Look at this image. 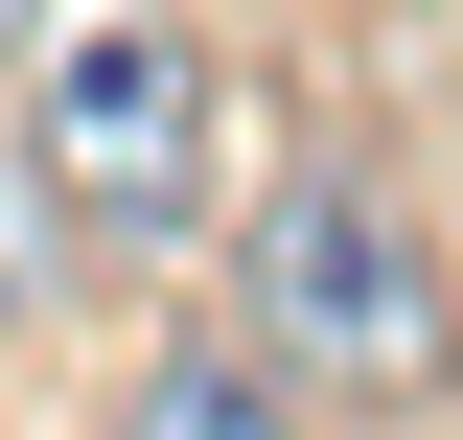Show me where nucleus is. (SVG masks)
<instances>
[{"mask_svg": "<svg viewBox=\"0 0 463 440\" xmlns=\"http://www.w3.org/2000/svg\"><path fill=\"white\" fill-rule=\"evenodd\" d=\"M232 325L279 348L325 417H440L463 394V255L371 139H301L255 209H232Z\"/></svg>", "mask_w": 463, "mask_h": 440, "instance_id": "obj_1", "label": "nucleus"}, {"mask_svg": "<svg viewBox=\"0 0 463 440\" xmlns=\"http://www.w3.org/2000/svg\"><path fill=\"white\" fill-rule=\"evenodd\" d=\"M24 163H47L93 278H185V232L232 209V70L185 0H70L24 47Z\"/></svg>", "mask_w": 463, "mask_h": 440, "instance_id": "obj_2", "label": "nucleus"}, {"mask_svg": "<svg viewBox=\"0 0 463 440\" xmlns=\"http://www.w3.org/2000/svg\"><path fill=\"white\" fill-rule=\"evenodd\" d=\"M93 440H325V394H301L255 325H163L139 371L93 394Z\"/></svg>", "mask_w": 463, "mask_h": 440, "instance_id": "obj_3", "label": "nucleus"}, {"mask_svg": "<svg viewBox=\"0 0 463 440\" xmlns=\"http://www.w3.org/2000/svg\"><path fill=\"white\" fill-rule=\"evenodd\" d=\"M47 301H70V209L24 163V116H0V325H47Z\"/></svg>", "mask_w": 463, "mask_h": 440, "instance_id": "obj_4", "label": "nucleus"}, {"mask_svg": "<svg viewBox=\"0 0 463 440\" xmlns=\"http://www.w3.org/2000/svg\"><path fill=\"white\" fill-rule=\"evenodd\" d=\"M47 24H70V0H0V70H24V47H47Z\"/></svg>", "mask_w": 463, "mask_h": 440, "instance_id": "obj_5", "label": "nucleus"}]
</instances>
